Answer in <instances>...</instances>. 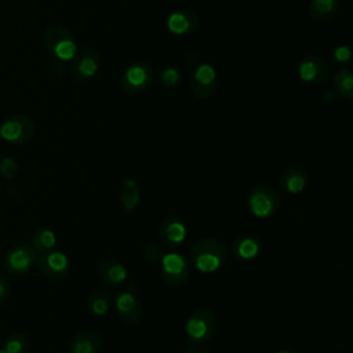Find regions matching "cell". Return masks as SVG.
Segmentation results:
<instances>
[{"instance_id":"cell-1","label":"cell","mask_w":353,"mask_h":353,"mask_svg":"<svg viewBox=\"0 0 353 353\" xmlns=\"http://www.w3.org/2000/svg\"><path fill=\"white\" fill-rule=\"evenodd\" d=\"M229 259V250L216 237H203L194 241L190 248L192 265L204 274L216 273Z\"/></svg>"},{"instance_id":"cell-2","label":"cell","mask_w":353,"mask_h":353,"mask_svg":"<svg viewBox=\"0 0 353 353\" xmlns=\"http://www.w3.org/2000/svg\"><path fill=\"white\" fill-rule=\"evenodd\" d=\"M216 328V314L210 306L196 307L185 323V334L193 343L208 342Z\"/></svg>"},{"instance_id":"cell-3","label":"cell","mask_w":353,"mask_h":353,"mask_svg":"<svg viewBox=\"0 0 353 353\" xmlns=\"http://www.w3.org/2000/svg\"><path fill=\"white\" fill-rule=\"evenodd\" d=\"M250 212L259 219L274 216L281 207L280 194L269 185H256L247 194Z\"/></svg>"},{"instance_id":"cell-4","label":"cell","mask_w":353,"mask_h":353,"mask_svg":"<svg viewBox=\"0 0 353 353\" xmlns=\"http://www.w3.org/2000/svg\"><path fill=\"white\" fill-rule=\"evenodd\" d=\"M44 48L59 61H72L77 54V44L70 33L63 26H51L43 33Z\"/></svg>"},{"instance_id":"cell-5","label":"cell","mask_w":353,"mask_h":353,"mask_svg":"<svg viewBox=\"0 0 353 353\" xmlns=\"http://www.w3.org/2000/svg\"><path fill=\"white\" fill-rule=\"evenodd\" d=\"M160 274L165 284L171 287L182 285L189 274H190V266L186 256L176 251H168L164 252L161 261H160Z\"/></svg>"},{"instance_id":"cell-6","label":"cell","mask_w":353,"mask_h":353,"mask_svg":"<svg viewBox=\"0 0 353 353\" xmlns=\"http://www.w3.org/2000/svg\"><path fill=\"white\" fill-rule=\"evenodd\" d=\"M37 262V252L30 244H17L7 250L3 258V269L12 276L28 273Z\"/></svg>"},{"instance_id":"cell-7","label":"cell","mask_w":353,"mask_h":353,"mask_svg":"<svg viewBox=\"0 0 353 353\" xmlns=\"http://www.w3.org/2000/svg\"><path fill=\"white\" fill-rule=\"evenodd\" d=\"M34 124L26 114L17 113L10 116L0 125V137L11 145H23L32 139Z\"/></svg>"},{"instance_id":"cell-8","label":"cell","mask_w":353,"mask_h":353,"mask_svg":"<svg viewBox=\"0 0 353 353\" xmlns=\"http://www.w3.org/2000/svg\"><path fill=\"white\" fill-rule=\"evenodd\" d=\"M39 272L48 280L57 281L66 277L70 272L69 256L59 250H50L37 255Z\"/></svg>"},{"instance_id":"cell-9","label":"cell","mask_w":353,"mask_h":353,"mask_svg":"<svg viewBox=\"0 0 353 353\" xmlns=\"http://www.w3.org/2000/svg\"><path fill=\"white\" fill-rule=\"evenodd\" d=\"M153 80L152 66L143 62L132 63L120 76L121 88L128 94H141L148 90Z\"/></svg>"},{"instance_id":"cell-10","label":"cell","mask_w":353,"mask_h":353,"mask_svg":"<svg viewBox=\"0 0 353 353\" xmlns=\"http://www.w3.org/2000/svg\"><path fill=\"white\" fill-rule=\"evenodd\" d=\"M188 237V226L186 223L175 215L165 216L159 226V239L161 244L171 250L181 247Z\"/></svg>"},{"instance_id":"cell-11","label":"cell","mask_w":353,"mask_h":353,"mask_svg":"<svg viewBox=\"0 0 353 353\" xmlns=\"http://www.w3.org/2000/svg\"><path fill=\"white\" fill-rule=\"evenodd\" d=\"M298 76L305 83H323L330 76V66L327 61L316 54L303 57L298 63Z\"/></svg>"},{"instance_id":"cell-12","label":"cell","mask_w":353,"mask_h":353,"mask_svg":"<svg viewBox=\"0 0 353 353\" xmlns=\"http://www.w3.org/2000/svg\"><path fill=\"white\" fill-rule=\"evenodd\" d=\"M192 92L201 99L211 97L216 90V70L210 63H200L190 77Z\"/></svg>"},{"instance_id":"cell-13","label":"cell","mask_w":353,"mask_h":353,"mask_svg":"<svg viewBox=\"0 0 353 353\" xmlns=\"http://www.w3.org/2000/svg\"><path fill=\"white\" fill-rule=\"evenodd\" d=\"M98 279L108 287H119L121 285L127 277V268L113 256H105L97 262L95 266Z\"/></svg>"},{"instance_id":"cell-14","label":"cell","mask_w":353,"mask_h":353,"mask_svg":"<svg viewBox=\"0 0 353 353\" xmlns=\"http://www.w3.org/2000/svg\"><path fill=\"white\" fill-rule=\"evenodd\" d=\"M114 310L117 317L125 324H135L142 316V305L138 296L130 291H121L114 299Z\"/></svg>"},{"instance_id":"cell-15","label":"cell","mask_w":353,"mask_h":353,"mask_svg":"<svg viewBox=\"0 0 353 353\" xmlns=\"http://www.w3.org/2000/svg\"><path fill=\"white\" fill-rule=\"evenodd\" d=\"M307 183H309V174L301 165H291L285 168L279 178L280 189L292 196L303 193L307 188Z\"/></svg>"},{"instance_id":"cell-16","label":"cell","mask_w":353,"mask_h":353,"mask_svg":"<svg viewBox=\"0 0 353 353\" xmlns=\"http://www.w3.org/2000/svg\"><path fill=\"white\" fill-rule=\"evenodd\" d=\"M232 255L237 261L250 262L259 256L262 251V241L258 236L251 233H244L232 241Z\"/></svg>"},{"instance_id":"cell-17","label":"cell","mask_w":353,"mask_h":353,"mask_svg":"<svg viewBox=\"0 0 353 353\" xmlns=\"http://www.w3.org/2000/svg\"><path fill=\"white\" fill-rule=\"evenodd\" d=\"M99 54L94 50H83L73 58L72 73L76 80H88L99 70Z\"/></svg>"},{"instance_id":"cell-18","label":"cell","mask_w":353,"mask_h":353,"mask_svg":"<svg viewBox=\"0 0 353 353\" xmlns=\"http://www.w3.org/2000/svg\"><path fill=\"white\" fill-rule=\"evenodd\" d=\"M165 25L171 33L183 36L197 29L199 18L189 10H175L167 17Z\"/></svg>"},{"instance_id":"cell-19","label":"cell","mask_w":353,"mask_h":353,"mask_svg":"<svg viewBox=\"0 0 353 353\" xmlns=\"http://www.w3.org/2000/svg\"><path fill=\"white\" fill-rule=\"evenodd\" d=\"M102 342L99 334L91 330H83L77 332L69 342V353H98Z\"/></svg>"},{"instance_id":"cell-20","label":"cell","mask_w":353,"mask_h":353,"mask_svg":"<svg viewBox=\"0 0 353 353\" xmlns=\"http://www.w3.org/2000/svg\"><path fill=\"white\" fill-rule=\"evenodd\" d=\"M119 199H120L121 207L124 210V214L131 215L137 210V207L141 201V190H139V185H138L137 179L125 178L121 182Z\"/></svg>"},{"instance_id":"cell-21","label":"cell","mask_w":353,"mask_h":353,"mask_svg":"<svg viewBox=\"0 0 353 353\" xmlns=\"http://www.w3.org/2000/svg\"><path fill=\"white\" fill-rule=\"evenodd\" d=\"M112 305L113 296L108 290H94L88 294L87 307L97 317L106 316L110 312Z\"/></svg>"},{"instance_id":"cell-22","label":"cell","mask_w":353,"mask_h":353,"mask_svg":"<svg viewBox=\"0 0 353 353\" xmlns=\"http://www.w3.org/2000/svg\"><path fill=\"white\" fill-rule=\"evenodd\" d=\"M339 6V0H310L307 6V14L314 21H325L331 18Z\"/></svg>"},{"instance_id":"cell-23","label":"cell","mask_w":353,"mask_h":353,"mask_svg":"<svg viewBox=\"0 0 353 353\" xmlns=\"http://www.w3.org/2000/svg\"><path fill=\"white\" fill-rule=\"evenodd\" d=\"M30 245L36 250L37 254L54 250L57 245V234L48 228H40L32 234Z\"/></svg>"},{"instance_id":"cell-24","label":"cell","mask_w":353,"mask_h":353,"mask_svg":"<svg viewBox=\"0 0 353 353\" xmlns=\"http://www.w3.org/2000/svg\"><path fill=\"white\" fill-rule=\"evenodd\" d=\"M335 91L346 99L353 98V72L347 68L339 69L334 76Z\"/></svg>"},{"instance_id":"cell-25","label":"cell","mask_w":353,"mask_h":353,"mask_svg":"<svg viewBox=\"0 0 353 353\" xmlns=\"http://www.w3.org/2000/svg\"><path fill=\"white\" fill-rule=\"evenodd\" d=\"M29 336L23 332H14L8 335L3 343L1 347L6 349L8 353H25L26 349L29 347Z\"/></svg>"},{"instance_id":"cell-26","label":"cell","mask_w":353,"mask_h":353,"mask_svg":"<svg viewBox=\"0 0 353 353\" xmlns=\"http://www.w3.org/2000/svg\"><path fill=\"white\" fill-rule=\"evenodd\" d=\"M157 77L160 84L165 88H172L181 83V72L174 66H163Z\"/></svg>"},{"instance_id":"cell-27","label":"cell","mask_w":353,"mask_h":353,"mask_svg":"<svg viewBox=\"0 0 353 353\" xmlns=\"http://www.w3.org/2000/svg\"><path fill=\"white\" fill-rule=\"evenodd\" d=\"M142 256L143 259L148 262V263H152V265H157L160 263L163 255H164V251L161 248V245H159L157 243L154 241H146L143 245H142Z\"/></svg>"},{"instance_id":"cell-28","label":"cell","mask_w":353,"mask_h":353,"mask_svg":"<svg viewBox=\"0 0 353 353\" xmlns=\"http://www.w3.org/2000/svg\"><path fill=\"white\" fill-rule=\"evenodd\" d=\"M18 174V163L12 157H3L0 160V175L6 179H12Z\"/></svg>"},{"instance_id":"cell-29","label":"cell","mask_w":353,"mask_h":353,"mask_svg":"<svg viewBox=\"0 0 353 353\" xmlns=\"http://www.w3.org/2000/svg\"><path fill=\"white\" fill-rule=\"evenodd\" d=\"M350 57H352V50H350L349 46L342 44V46H339V47H336V48L334 50V58H335V61L339 62V63L347 62V61L350 59Z\"/></svg>"},{"instance_id":"cell-30","label":"cell","mask_w":353,"mask_h":353,"mask_svg":"<svg viewBox=\"0 0 353 353\" xmlns=\"http://www.w3.org/2000/svg\"><path fill=\"white\" fill-rule=\"evenodd\" d=\"M10 295H11V287H10L8 281L0 274V305L7 302Z\"/></svg>"},{"instance_id":"cell-31","label":"cell","mask_w":353,"mask_h":353,"mask_svg":"<svg viewBox=\"0 0 353 353\" xmlns=\"http://www.w3.org/2000/svg\"><path fill=\"white\" fill-rule=\"evenodd\" d=\"M276 353H299V352L296 349H294V347H283V349L277 350Z\"/></svg>"},{"instance_id":"cell-32","label":"cell","mask_w":353,"mask_h":353,"mask_svg":"<svg viewBox=\"0 0 353 353\" xmlns=\"http://www.w3.org/2000/svg\"><path fill=\"white\" fill-rule=\"evenodd\" d=\"M0 353H8V352H7V350H6V349H3V347H1V346H0Z\"/></svg>"},{"instance_id":"cell-33","label":"cell","mask_w":353,"mask_h":353,"mask_svg":"<svg viewBox=\"0 0 353 353\" xmlns=\"http://www.w3.org/2000/svg\"><path fill=\"white\" fill-rule=\"evenodd\" d=\"M0 139H1V137H0Z\"/></svg>"}]
</instances>
